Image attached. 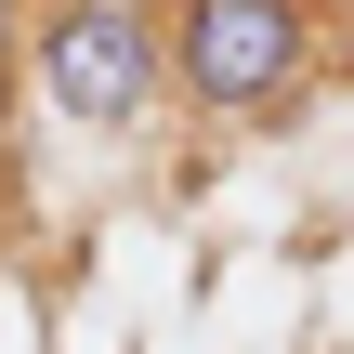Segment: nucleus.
Instances as JSON below:
<instances>
[{"label": "nucleus", "instance_id": "obj_4", "mask_svg": "<svg viewBox=\"0 0 354 354\" xmlns=\"http://www.w3.org/2000/svg\"><path fill=\"white\" fill-rule=\"evenodd\" d=\"M328 79H342V105H354V13H342V53H328Z\"/></svg>", "mask_w": 354, "mask_h": 354}, {"label": "nucleus", "instance_id": "obj_1", "mask_svg": "<svg viewBox=\"0 0 354 354\" xmlns=\"http://www.w3.org/2000/svg\"><path fill=\"white\" fill-rule=\"evenodd\" d=\"M328 79L315 0H171V105L197 131H276Z\"/></svg>", "mask_w": 354, "mask_h": 354}, {"label": "nucleus", "instance_id": "obj_2", "mask_svg": "<svg viewBox=\"0 0 354 354\" xmlns=\"http://www.w3.org/2000/svg\"><path fill=\"white\" fill-rule=\"evenodd\" d=\"M26 92L66 131H105V145L171 118V0H39Z\"/></svg>", "mask_w": 354, "mask_h": 354}, {"label": "nucleus", "instance_id": "obj_3", "mask_svg": "<svg viewBox=\"0 0 354 354\" xmlns=\"http://www.w3.org/2000/svg\"><path fill=\"white\" fill-rule=\"evenodd\" d=\"M26 26H39V0H0V131L26 118Z\"/></svg>", "mask_w": 354, "mask_h": 354}]
</instances>
